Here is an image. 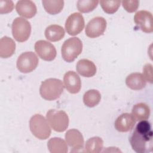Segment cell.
<instances>
[{
    "mask_svg": "<svg viewBox=\"0 0 153 153\" xmlns=\"http://www.w3.org/2000/svg\"><path fill=\"white\" fill-rule=\"evenodd\" d=\"M133 149L138 153H146L152 151V131L147 120H142L136 125L130 138Z\"/></svg>",
    "mask_w": 153,
    "mask_h": 153,
    "instance_id": "obj_1",
    "label": "cell"
},
{
    "mask_svg": "<svg viewBox=\"0 0 153 153\" xmlns=\"http://www.w3.org/2000/svg\"><path fill=\"white\" fill-rule=\"evenodd\" d=\"M64 87L61 80L57 78H48L42 82L39 88V93L45 100H54L60 96L63 91Z\"/></svg>",
    "mask_w": 153,
    "mask_h": 153,
    "instance_id": "obj_2",
    "label": "cell"
},
{
    "mask_svg": "<svg viewBox=\"0 0 153 153\" xmlns=\"http://www.w3.org/2000/svg\"><path fill=\"white\" fill-rule=\"evenodd\" d=\"M29 127L32 133L39 139H46L51 134L49 123L41 114H35L30 118Z\"/></svg>",
    "mask_w": 153,
    "mask_h": 153,
    "instance_id": "obj_3",
    "label": "cell"
},
{
    "mask_svg": "<svg viewBox=\"0 0 153 153\" xmlns=\"http://www.w3.org/2000/svg\"><path fill=\"white\" fill-rule=\"evenodd\" d=\"M82 43L77 37L70 38L66 40L62 47L63 59L67 62H72L81 53Z\"/></svg>",
    "mask_w": 153,
    "mask_h": 153,
    "instance_id": "obj_4",
    "label": "cell"
},
{
    "mask_svg": "<svg viewBox=\"0 0 153 153\" xmlns=\"http://www.w3.org/2000/svg\"><path fill=\"white\" fill-rule=\"evenodd\" d=\"M46 117L49 124L56 131L63 132L69 126V117L63 111L50 109L47 112Z\"/></svg>",
    "mask_w": 153,
    "mask_h": 153,
    "instance_id": "obj_5",
    "label": "cell"
},
{
    "mask_svg": "<svg viewBox=\"0 0 153 153\" xmlns=\"http://www.w3.org/2000/svg\"><path fill=\"white\" fill-rule=\"evenodd\" d=\"M31 33L30 23L22 17H16L12 23V33L14 39L20 42L28 39Z\"/></svg>",
    "mask_w": 153,
    "mask_h": 153,
    "instance_id": "obj_6",
    "label": "cell"
},
{
    "mask_svg": "<svg viewBox=\"0 0 153 153\" xmlns=\"http://www.w3.org/2000/svg\"><path fill=\"white\" fill-rule=\"evenodd\" d=\"M39 60L36 55L32 51L25 52L21 54L17 60V68L22 73H29L33 71L38 66Z\"/></svg>",
    "mask_w": 153,
    "mask_h": 153,
    "instance_id": "obj_7",
    "label": "cell"
},
{
    "mask_svg": "<svg viewBox=\"0 0 153 153\" xmlns=\"http://www.w3.org/2000/svg\"><path fill=\"white\" fill-rule=\"evenodd\" d=\"M84 27V19L79 13L71 14L66 20L65 29L69 35L75 36L79 34Z\"/></svg>",
    "mask_w": 153,
    "mask_h": 153,
    "instance_id": "obj_8",
    "label": "cell"
},
{
    "mask_svg": "<svg viewBox=\"0 0 153 153\" xmlns=\"http://www.w3.org/2000/svg\"><path fill=\"white\" fill-rule=\"evenodd\" d=\"M106 27V21L102 17H96L87 23L85 32L86 35L94 38L102 35Z\"/></svg>",
    "mask_w": 153,
    "mask_h": 153,
    "instance_id": "obj_9",
    "label": "cell"
},
{
    "mask_svg": "<svg viewBox=\"0 0 153 153\" xmlns=\"http://www.w3.org/2000/svg\"><path fill=\"white\" fill-rule=\"evenodd\" d=\"M35 50L39 57L45 61H52L56 56L55 47L45 40H39L35 44Z\"/></svg>",
    "mask_w": 153,
    "mask_h": 153,
    "instance_id": "obj_10",
    "label": "cell"
},
{
    "mask_svg": "<svg viewBox=\"0 0 153 153\" xmlns=\"http://www.w3.org/2000/svg\"><path fill=\"white\" fill-rule=\"evenodd\" d=\"M152 15L145 10H141L137 12L134 17L135 23L139 26L140 29L145 33H151L153 31Z\"/></svg>",
    "mask_w": 153,
    "mask_h": 153,
    "instance_id": "obj_11",
    "label": "cell"
},
{
    "mask_svg": "<svg viewBox=\"0 0 153 153\" xmlns=\"http://www.w3.org/2000/svg\"><path fill=\"white\" fill-rule=\"evenodd\" d=\"M65 139L71 148V152H78L84 146V137L81 132L75 128L70 129L65 134Z\"/></svg>",
    "mask_w": 153,
    "mask_h": 153,
    "instance_id": "obj_12",
    "label": "cell"
},
{
    "mask_svg": "<svg viewBox=\"0 0 153 153\" xmlns=\"http://www.w3.org/2000/svg\"><path fill=\"white\" fill-rule=\"evenodd\" d=\"M63 82L66 89L72 94L79 91L81 87V81L78 75L74 71H69L65 73Z\"/></svg>",
    "mask_w": 153,
    "mask_h": 153,
    "instance_id": "obj_13",
    "label": "cell"
},
{
    "mask_svg": "<svg viewBox=\"0 0 153 153\" xmlns=\"http://www.w3.org/2000/svg\"><path fill=\"white\" fill-rule=\"evenodd\" d=\"M136 121L132 114L123 113L117 118L114 124L115 128L120 132H127L133 128Z\"/></svg>",
    "mask_w": 153,
    "mask_h": 153,
    "instance_id": "obj_14",
    "label": "cell"
},
{
    "mask_svg": "<svg viewBox=\"0 0 153 153\" xmlns=\"http://www.w3.org/2000/svg\"><path fill=\"white\" fill-rule=\"evenodd\" d=\"M16 9L20 16L27 19L33 17L36 13V7L33 1L30 0L17 1Z\"/></svg>",
    "mask_w": 153,
    "mask_h": 153,
    "instance_id": "obj_15",
    "label": "cell"
},
{
    "mask_svg": "<svg viewBox=\"0 0 153 153\" xmlns=\"http://www.w3.org/2000/svg\"><path fill=\"white\" fill-rule=\"evenodd\" d=\"M76 71L84 77H91L96 73V67L94 63L88 59L79 60L76 66Z\"/></svg>",
    "mask_w": 153,
    "mask_h": 153,
    "instance_id": "obj_16",
    "label": "cell"
},
{
    "mask_svg": "<svg viewBox=\"0 0 153 153\" xmlns=\"http://www.w3.org/2000/svg\"><path fill=\"white\" fill-rule=\"evenodd\" d=\"M126 84L128 88L134 90H139L146 86V81L142 74L134 72L130 74L127 76Z\"/></svg>",
    "mask_w": 153,
    "mask_h": 153,
    "instance_id": "obj_17",
    "label": "cell"
},
{
    "mask_svg": "<svg viewBox=\"0 0 153 153\" xmlns=\"http://www.w3.org/2000/svg\"><path fill=\"white\" fill-rule=\"evenodd\" d=\"M16 50V43L8 36H4L0 40V56L8 58L11 56Z\"/></svg>",
    "mask_w": 153,
    "mask_h": 153,
    "instance_id": "obj_18",
    "label": "cell"
},
{
    "mask_svg": "<svg viewBox=\"0 0 153 153\" xmlns=\"http://www.w3.org/2000/svg\"><path fill=\"white\" fill-rule=\"evenodd\" d=\"M65 30L61 26L51 25L48 26L45 30V38L52 42L61 40L65 36Z\"/></svg>",
    "mask_w": 153,
    "mask_h": 153,
    "instance_id": "obj_19",
    "label": "cell"
},
{
    "mask_svg": "<svg viewBox=\"0 0 153 153\" xmlns=\"http://www.w3.org/2000/svg\"><path fill=\"white\" fill-rule=\"evenodd\" d=\"M131 114L136 121L146 120L149 117V106L145 103H138L135 104L132 108Z\"/></svg>",
    "mask_w": 153,
    "mask_h": 153,
    "instance_id": "obj_20",
    "label": "cell"
},
{
    "mask_svg": "<svg viewBox=\"0 0 153 153\" xmlns=\"http://www.w3.org/2000/svg\"><path fill=\"white\" fill-rule=\"evenodd\" d=\"M48 150L51 153H66L68 152V146L65 141L60 137L50 139L47 143Z\"/></svg>",
    "mask_w": 153,
    "mask_h": 153,
    "instance_id": "obj_21",
    "label": "cell"
},
{
    "mask_svg": "<svg viewBox=\"0 0 153 153\" xmlns=\"http://www.w3.org/2000/svg\"><path fill=\"white\" fill-rule=\"evenodd\" d=\"M103 140L97 136L90 138L85 143L84 152L87 153H99L103 149Z\"/></svg>",
    "mask_w": 153,
    "mask_h": 153,
    "instance_id": "obj_22",
    "label": "cell"
},
{
    "mask_svg": "<svg viewBox=\"0 0 153 153\" xmlns=\"http://www.w3.org/2000/svg\"><path fill=\"white\" fill-rule=\"evenodd\" d=\"M101 99V95L97 90L92 89L87 91L83 96L84 103L88 107L92 108L99 104Z\"/></svg>",
    "mask_w": 153,
    "mask_h": 153,
    "instance_id": "obj_23",
    "label": "cell"
},
{
    "mask_svg": "<svg viewBox=\"0 0 153 153\" xmlns=\"http://www.w3.org/2000/svg\"><path fill=\"white\" fill-rule=\"evenodd\" d=\"M42 4L45 10L50 14L59 13L64 7V1L62 0H44Z\"/></svg>",
    "mask_w": 153,
    "mask_h": 153,
    "instance_id": "obj_24",
    "label": "cell"
},
{
    "mask_svg": "<svg viewBox=\"0 0 153 153\" xmlns=\"http://www.w3.org/2000/svg\"><path fill=\"white\" fill-rule=\"evenodd\" d=\"M98 4V1L79 0L77 1L76 6L79 11L85 13L92 11L94 8L97 7Z\"/></svg>",
    "mask_w": 153,
    "mask_h": 153,
    "instance_id": "obj_25",
    "label": "cell"
},
{
    "mask_svg": "<svg viewBox=\"0 0 153 153\" xmlns=\"http://www.w3.org/2000/svg\"><path fill=\"white\" fill-rule=\"evenodd\" d=\"M100 5L103 10L107 14H114L119 8L120 1H100Z\"/></svg>",
    "mask_w": 153,
    "mask_h": 153,
    "instance_id": "obj_26",
    "label": "cell"
},
{
    "mask_svg": "<svg viewBox=\"0 0 153 153\" xmlns=\"http://www.w3.org/2000/svg\"><path fill=\"white\" fill-rule=\"evenodd\" d=\"M123 8L128 13H133L136 11L139 4V1L137 0L133 1H123L121 2Z\"/></svg>",
    "mask_w": 153,
    "mask_h": 153,
    "instance_id": "obj_27",
    "label": "cell"
},
{
    "mask_svg": "<svg viewBox=\"0 0 153 153\" xmlns=\"http://www.w3.org/2000/svg\"><path fill=\"white\" fill-rule=\"evenodd\" d=\"M14 8V4L12 1H0V13L7 14L13 11Z\"/></svg>",
    "mask_w": 153,
    "mask_h": 153,
    "instance_id": "obj_28",
    "label": "cell"
},
{
    "mask_svg": "<svg viewBox=\"0 0 153 153\" xmlns=\"http://www.w3.org/2000/svg\"><path fill=\"white\" fill-rule=\"evenodd\" d=\"M142 75L146 81L152 83V66L151 64L147 63L144 66Z\"/></svg>",
    "mask_w": 153,
    "mask_h": 153,
    "instance_id": "obj_29",
    "label": "cell"
}]
</instances>
